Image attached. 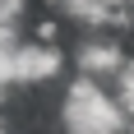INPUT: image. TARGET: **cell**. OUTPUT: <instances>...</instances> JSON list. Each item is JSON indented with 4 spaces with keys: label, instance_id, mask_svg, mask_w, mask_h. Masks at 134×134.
Listing matches in <instances>:
<instances>
[{
    "label": "cell",
    "instance_id": "cell-4",
    "mask_svg": "<svg viewBox=\"0 0 134 134\" xmlns=\"http://www.w3.org/2000/svg\"><path fill=\"white\" fill-rule=\"evenodd\" d=\"M111 88H116V97H120V102H125V111H130V116H134V55H130V65H125L120 74L111 79Z\"/></svg>",
    "mask_w": 134,
    "mask_h": 134
},
{
    "label": "cell",
    "instance_id": "cell-8",
    "mask_svg": "<svg viewBox=\"0 0 134 134\" xmlns=\"http://www.w3.org/2000/svg\"><path fill=\"white\" fill-rule=\"evenodd\" d=\"M0 134H9V130H5V125H0Z\"/></svg>",
    "mask_w": 134,
    "mask_h": 134
},
{
    "label": "cell",
    "instance_id": "cell-7",
    "mask_svg": "<svg viewBox=\"0 0 134 134\" xmlns=\"http://www.w3.org/2000/svg\"><path fill=\"white\" fill-rule=\"evenodd\" d=\"M37 5H42V9H60V0H37Z\"/></svg>",
    "mask_w": 134,
    "mask_h": 134
},
{
    "label": "cell",
    "instance_id": "cell-1",
    "mask_svg": "<svg viewBox=\"0 0 134 134\" xmlns=\"http://www.w3.org/2000/svg\"><path fill=\"white\" fill-rule=\"evenodd\" d=\"M130 111L116 97V88H107L93 74H79L65 83L60 97V130L65 134H130Z\"/></svg>",
    "mask_w": 134,
    "mask_h": 134
},
{
    "label": "cell",
    "instance_id": "cell-9",
    "mask_svg": "<svg viewBox=\"0 0 134 134\" xmlns=\"http://www.w3.org/2000/svg\"><path fill=\"white\" fill-rule=\"evenodd\" d=\"M130 134H134V120H130Z\"/></svg>",
    "mask_w": 134,
    "mask_h": 134
},
{
    "label": "cell",
    "instance_id": "cell-2",
    "mask_svg": "<svg viewBox=\"0 0 134 134\" xmlns=\"http://www.w3.org/2000/svg\"><path fill=\"white\" fill-rule=\"evenodd\" d=\"M65 74V51L60 42H42V37H23L14 46V88H42Z\"/></svg>",
    "mask_w": 134,
    "mask_h": 134
},
{
    "label": "cell",
    "instance_id": "cell-3",
    "mask_svg": "<svg viewBox=\"0 0 134 134\" xmlns=\"http://www.w3.org/2000/svg\"><path fill=\"white\" fill-rule=\"evenodd\" d=\"M125 65H130V46L120 42V32H88L79 42V51H74V69L93 74L102 83H111Z\"/></svg>",
    "mask_w": 134,
    "mask_h": 134
},
{
    "label": "cell",
    "instance_id": "cell-6",
    "mask_svg": "<svg viewBox=\"0 0 134 134\" xmlns=\"http://www.w3.org/2000/svg\"><path fill=\"white\" fill-rule=\"evenodd\" d=\"M0 83L14 88V51H0Z\"/></svg>",
    "mask_w": 134,
    "mask_h": 134
},
{
    "label": "cell",
    "instance_id": "cell-5",
    "mask_svg": "<svg viewBox=\"0 0 134 134\" xmlns=\"http://www.w3.org/2000/svg\"><path fill=\"white\" fill-rule=\"evenodd\" d=\"M32 37H42V42H55V37H60V23H55V19H42V23H32Z\"/></svg>",
    "mask_w": 134,
    "mask_h": 134
}]
</instances>
